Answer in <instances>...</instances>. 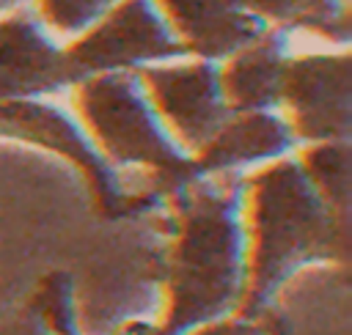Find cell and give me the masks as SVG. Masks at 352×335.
<instances>
[{
	"mask_svg": "<svg viewBox=\"0 0 352 335\" xmlns=\"http://www.w3.org/2000/svg\"><path fill=\"white\" fill-rule=\"evenodd\" d=\"M289 63L286 30L267 27L250 44L217 63L220 91L231 113L278 110L283 71Z\"/></svg>",
	"mask_w": 352,
	"mask_h": 335,
	"instance_id": "8fae6325",
	"label": "cell"
},
{
	"mask_svg": "<svg viewBox=\"0 0 352 335\" xmlns=\"http://www.w3.org/2000/svg\"><path fill=\"white\" fill-rule=\"evenodd\" d=\"M294 159L324 206L352 222V143L300 146Z\"/></svg>",
	"mask_w": 352,
	"mask_h": 335,
	"instance_id": "7c38bea8",
	"label": "cell"
},
{
	"mask_svg": "<svg viewBox=\"0 0 352 335\" xmlns=\"http://www.w3.org/2000/svg\"><path fill=\"white\" fill-rule=\"evenodd\" d=\"M187 335H289V321L278 310L258 316V319L231 313V316L209 321V324H204Z\"/></svg>",
	"mask_w": 352,
	"mask_h": 335,
	"instance_id": "5bb4252c",
	"label": "cell"
},
{
	"mask_svg": "<svg viewBox=\"0 0 352 335\" xmlns=\"http://www.w3.org/2000/svg\"><path fill=\"white\" fill-rule=\"evenodd\" d=\"M162 206H168V247L160 269L165 310L157 324H129L118 335H187L236 313L245 288L242 178H192L170 192ZM28 305L44 335H82L74 319V280L69 272H47Z\"/></svg>",
	"mask_w": 352,
	"mask_h": 335,
	"instance_id": "6da1fadb",
	"label": "cell"
},
{
	"mask_svg": "<svg viewBox=\"0 0 352 335\" xmlns=\"http://www.w3.org/2000/svg\"><path fill=\"white\" fill-rule=\"evenodd\" d=\"M0 140L33 146L74 168L102 220H135L162 206V198L148 187L126 189L121 173L96 151L74 113L52 99H0Z\"/></svg>",
	"mask_w": 352,
	"mask_h": 335,
	"instance_id": "277c9868",
	"label": "cell"
},
{
	"mask_svg": "<svg viewBox=\"0 0 352 335\" xmlns=\"http://www.w3.org/2000/svg\"><path fill=\"white\" fill-rule=\"evenodd\" d=\"M118 3L121 0H36V19L50 33L66 36V41H72Z\"/></svg>",
	"mask_w": 352,
	"mask_h": 335,
	"instance_id": "4fadbf2b",
	"label": "cell"
},
{
	"mask_svg": "<svg viewBox=\"0 0 352 335\" xmlns=\"http://www.w3.org/2000/svg\"><path fill=\"white\" fill-rule=\"evenodd\" d=\"M297 140L278 110L228 113L212 137L192 151V168L201 176H242L297 151Z\"/></svg>",
	"mask_w": 352,
	"mask_h": 335,
	"instance_id": "9c48e42d",
	"label": "cell"
},
{
	"mask_svg": "<svg viewBox=\"0 0 352 335\" xmlns=\"http://www.w3.org/2000/svg\"><path fill=\"white\" fill-rule=\"evenodd\" d=\"M74 80L187 58L154 0H121L96 25L63 44Z\"/></svg>",
	"mask_w": 352,
	"mask_h": 335,
	"instance_id": "5b68a950",
	"label": "cell"
},
{
	"mask_svg": "<svg viewBox=\"0 0 352 335\" xmlns=\"http://www.w3.org/2000/svg\"><path fill=\"white\" fill-rule=\"evenodd\" d=\"M66 93L69 110L118 173L121 168L148 173V189L162 200L198 178L192 157L165 129L135 71L94 74Z\"/></svg>",
	"mask_w": 352,
	"mask_h": 335,
	"instance_id": "3957f363",
	"label": "cell"
},
{
	"mask_svg": "<svg viewBox=\"0 0 352 335\" xmlns=\"http://www.w3.org/2000/svg\"><path fill=\"white\" fill-rule=\"evenodd\" d=\"M77 85L63 44L30 14L0 16V99H52Z\"/></svg>",
	"mask_w": 352,
	"mask_h": 335,
	"instance_id": "ba28073f",
	"label": "cell"
},
{
	"mask_svg": "<svg viewBox=\"0 0 352 335\" xmlns=\"http://www.w3.org/2000/svg\"><path fill=\"white\" fill-rule=\"evenodd\" d=\"M242 178L245 288L239 316L272 313L278 291L305 266L349 269L352 222L316 195L294 154L248 170Z\"/></svg>",
	"mask_w": 352,
	"mask_h": 335,
	"instance_id": "7a4b0ae2",
	"label": "cell"
},
{
	"mask_svg": "<svg viewBox=\"0 0 352 335\" xmlns=\"http://www.w3.org/2000/svg\"><path fill=\"white\" fill-rule=\"evenodd\" d=\"M135 74L154 113L190 157L231 113L220 91L217 63L182 58L143 66Z\"/></svg>",
	"mask_w": 352,
	"mask_h": 335,
	"instance_id": "52a82bcc",
	"label": "cell"
},
{
	"mask_svg": "<svg viewBox=\"0 0 352 335\" xmlns=\"http://www.w3.org/2000/svg\"><path fill=\"white\" fill-rule=\"evenodd\" d=\"M278 113L297 146L352 143V55L308 52L289 55Z\"/></svg>",
	"mask_w": 352,
	"mask_h": 335,
	"instance_id": "8992f818",
	"label": "cell"
},
{
	"mask_svg": "<svg viewBox=\"0 0 352 335\" xmlns=\"http://www.w3.org/2000/svg\"><path fill=\"white\" fill-rule=\"evenodd\" d=\"M187 58L220 63L267 25L245 5V0H154Z\"/></svg>",
	"mask_w": 352,
	"mask_h": 335,
	"instance_id": "30bf717a",
	"label": "cell"
},
{
	"mask_svg": "<svg viewBox=\"0 0 352 335\" xmlns=\"http://www.w3.org/2000/svg\"><path fill=\"white\" fill-rule=\"evenodd\" d=\"M0 335H44V330H41L38 316H36L33 308L28 305V308H25V316H22L19 321H11V324H3V327H0Z\"/></svg>",
	"mask_w": 352,
	"mask_h": 335,
	"instance_id": "9a60e30c",
	"label": "cell"
},
{
	"mask_svg": "<svg viewBox=\"0 0 352 335\" xmlns=\"http://www.w3.org/2000/svg\"><path fill=\"white\" fill-rule=\"evenodd\" d=\"M19 3H22V0H0V16H3V14H11Z\"/></svg>",
	"mask_w": 352,
	"mask_h": 335,
	"instance_id": "2e32d148",
	"label": "cell"
}]
</instances>
